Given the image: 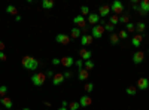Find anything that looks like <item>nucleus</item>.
<instances>
[{"instance_id": "2eb2a0df", "label": "nucleus", "mask_w": 149, "mask_h": 110, "mask_svg": "<svg viewBox=\"0 0 149 110\" xmlns=\"http://www.w3.org/2000/svg\"><path fill=\"white\" fill-rule=\"evenodd\" d=\"M79 57H81L82 61H88V59H91V51H88V49H85V48H82V49L79 51Z\"/></svg>"}, {"instance_id": "6ab92c4d", "label": "nucleus", "mask_w": 149, "mask_h": 110, "mask_svg": "<svg viewBox=\"0 0 149 110\" xmlns=\"http://www.w3.org/2000/svg\"><path fill=\"white\" fill-rule=\"evenodd\" d=\"M88 76H90V71H88V70H85V68H81L79 73H78L79 80H86V79H88Z\"/></svg>"}, {"instance_id": "f8f14e48", "label": "nucleus", "mask_w": 149, "mask_h": 110, "mask_svg": "<svg viewBox=\"0 0 149 110\" xmlns=\"http://www.w3.org/2000/svg\"><path fill=\"white\" fill-rule=\"evenodd\" d=\"M63 82H64V75H63V73H55L54 77H52V85L58 86V85H61Z\"/></svg>"}, {"instance_id": "423d86ee", "label": "nucleus", "mask_w": 149, "mask_h": 110, "mask_svg": "<svg viewBox=\"0 0 149 110\" xmlns=\"http://www.w3.org/2000/svg\"><path fill=\"white\" fill-rule=\"evenodd\" d=\"M55 42L60 43V45H69V42H70V36L66 34V33H60V34L55 36Z\"/></svg>"}, {"instance_id": "a878e982", "label": "nucleus", "mask_w": 149, "mask_h": 110, "mask_svg": "<svg viewBox=\"0 0 149 110\" xmlns=\"http://www.w3.org/2000/svg\"><path fill=\"white\" fill-rule=\"evenodd\" d=\"M79 107H81L79 101H72V103H69V106H67L69 110H78Z\"/></svg>"}, {"instance_id": "c03bdc74", "label": "nucleus", "mask_w": 149, "mask_h": 110, "mask_svg": "<svg viewBox=\"0 0 149 110\" xmlns=\"http://www.w3.org/2000/svg\"><path fill=\"white\" fill-rule=\"evenodd\" d=\"M22 110H31V109H29V107H24Z\"/></svg>"}, {"instance_id": "f257e3e1", "label": "nucleus", "mask_w": 149, "mask_h": 110, "mask_svg": "<svg viewBox=\"0 0 149 110\" xmlns=\"http://www.w3.org/2000/svg\"><path fill=\"white\" fill-rule=\"evenodd\" d=\"M21 64H22L24 68L34 71V70H37V67H39V59H36L34 57H30V55H26V57H22Z\"/></svg>"}, {"instance_id": "473e14b6", "label": "nucleus", "mask_w": 149, "mask_h": 110, "mask_svg": "<svg viewBox=\"0 0 149 110\" xmlns=\"http://www.w3.org/2000/svg\"><path fill=\"white\" fill-rule=\"evenodd\" d=\"M113 28H115V26H112V24H109V22H107V24H104V30H106V31H109L110 34L113 33Z\"/></svg>"}, {"instance_id": "39448f33", "label": "nucleus", "mask_w": 149, "mask_h": 110, "mask_svg": "<svg viewBox=\"0 0 149 110\" xmlns=\"http://www.w3.org/2000/svg\"><path fill=\"white\" fill-rule=\"evenodd\" d=\"M73 22H74V26H76L78 28L86 30V19H85L82 15H74V18H73Z\"/></svg>"}, {"instance_id": "37998d69", "label": "nucleus", "mask_w": 149, "mask_h": 110, "mask_svg": "<svg viewBox=\"0 0 149 110\" xmlns=\"http://www.w3.org/2000/svg\"><path fill=\"white\" fill-rule=\"evenodd\" d=\"M57 110H69L67 107H60V109H57Z\"/></svg>"}, {"instance_id": "c756f323", "label": "nucleus", "mask_w": 149, "mask_h": 110, "mask_svg": "<svg viewBox=\"0 0 149 110\" xmlns=\"http://www.w3.org/2000/svg\"><path fill=\"white\" fill-rule=\"evenodd\" d=\"M134 30H136V26H134V24L128 22L127 26H125V31H127V33H134Z\"/></svg>"}, {"instance_id": "c9c22d12", "label": "nucleus", "mask_w": 149, "mask_h": 110, "mask_svg": "<svg viewBox=\"0 0 149 110\" xmlns=\"http://www.w3.org/2000/svg\"><path fill=\"white\" fill-rule=\"evenodd\" d=\"M52 64H54V66L61 64V59H60V58H54V59H52Z\"/></svg>"}, {"instance_id": "de8ad7c7", "label": "nucleus", "mask_w": 149, "mask_h": 110, "mask_svg": "<svg viewBox=\"0 0 149 110\" xmlns=\"http://www.w3.org/2000/svg\"><path fill=\"white\" fill-rule=\"evenodd\" d=\"M0 110H2V109H0Z\"/></svg>"}, {"instance_id": "393cba45", "label": "nucleus", "mask_w": 149, "mask_h": 110, "mask_svg": "<svg viewBox=\"0 0 149 110\" xmlns=\"http://www.w3.org/2000/svg\"><path fill=\"white\" fill-rule=\"evenodd\" d=\"M6 12H8L9 15H15V17L18 15V10H17V8H15V6H12V5H9V6L6 8Z\"/></svg>"}, {"instance_id": "7ed1b4c3", "label": "nucleus", "mask_w": 149, "mask_h": 110, "mask_svg": "<svg viewBox=\"0 0 149 110\" xmlns=\"http://www.w3.org/2000/svg\"><path fill=\"white\" fill-rule=\"evenodd\" d=\"M103 34H104V26H102V24H97V26L93 27L91 30V36L94 39H100L103 37Z\"/></svg>"}, {"instance_id": "0eeeda50", "label": "nucleus", "mask_w": 149, "mask_h": 110, "mask_svg": "<svg viewBox=\"0 0 149 110\" xmlns=\"http://www.w3.org/2000/svg\"><path fill=\"white\" fill-rule=\"evenodd\" d=\"M139 12H140V15H148V12H149V0H142L140 5H139Z\"/></svg>"}, {"instance_id": "f704fd0d", "label": "nucleus", "mask_w": 149, "mask_h": 110, "mask_svg": "<svg viewBox=\"0 0 149 110\" xmlns=\"http://www.w3.org/2000/svg\"><path fill=\"white\" fill-rule=\"evenodd\" d=\"M6 92H8V86L2 85V86H0V95H2V97H5V95H6ZM2 97H0V98H2Z\"/></svg>"}, {"instance_id": "9d476101", "label": "nucleus", "mask_w": 149, "mask_h": 110, "mask_svg": "<svg viewBox=\"0 0 149 110\" xmlns=\"http://www.w3.org/2000/svg\"><path fill=\"white\" fill-rule=\"evenodd\" d=\"M0 104L3 107H6L8 110L14 107V101H12V98H9V97H2V98H0Z\"/></svg>"}, {"instance_id": "4be33fe9", "label": "nucleus", "mask_w": 149, "mask_h": 110, "mask_svg": "<svg viewBox=\"0 0 149 110\" xmlns=\"http://www.w3.org/2000/svg\"><path fill=\"white\" fill-rule=\"evenodd\" d=\"M42 8L43 9H52L54 8V0H43V2H42Z\"/></svg>"}, {"instance_id": "aec40b11", "label": "nucleus", "mask_w": 149, "mask_h": 110, "mask_svg": "<svg viewBox=\"0 0 149 110\" xmlns=\"http://www.w3.org/2000/svg\"><path fill=\"white\" fill-rule=\"evenodd\" d=\"M78 37H81V28L73 27L70 31V39H78Z\"/></svg>"}, {"instance_id": "72a5a7b5", "label": "nucleus", "mask_w": 149, "mask_h": 110, "mask_svg": "<svg viewBox=\"0 0 149 110\" xmlns=\"http://www.w3.org/2000/svg\"><path fill=\"white\" fill-rule=\"evenodd\" d=\"M118 36H119V39H127V37H128V33H127L125 30H121V31L118 33Z\"/></svg>"}, {"instance_id": "412c9836", "label": "nucleus", "mask_w": 149, "mask_h": 110, "mask_svg": "<svg viewBox=\"0 0 149 110\" xmlns=\"http://www.w3.org/2000/svg\"><path fill=\"white\" fill-rule=\"evenodd\" d=\"M145 28H146L145 22H137V24H136V31H137V34H143Z\"/></svg>"}, {"instance_id": "ea45409f", "label": "nucleus", "mask_w": 149, "mask_h": 110, "mask_svg": "<svg viewBox=\"0 0 149 110\" xmlns=\"http://www.w3.org/2000/svg\"><path fill=\"white\" fill-rule=\"evenodd\" d=\"M0 59H2V61H6L8 58H6V55L3 54V52H0Z\"/></svg>"}, {"instance_id": "a211bd4d", "label": "nucleus", "mask_w": 149, "mask_h": 110, "mask_svg": "<svg viewBox=\"0 0 149 110\" xmlns=\"http://www.w3.org/2000/svg\"><path fill=\"white\" fill-rule=\"evenodd\" d=\"M110 6L109 5H103L100 9H98V15H100V17H107L109 14H110Z\"/></svg>"}, {"instance_id": "9b49d317", "label": "nucleus", "mask_w": 149, "mask_h": 110, "mask_svg": "<svg viewBox=\"0 0 149 110\" xmlns=\"http://www.w3.org/2000/svg\"><path fill=\"white\" fill-rule=\"evenodd\" d=\"M93 40H94V37H93L91 34H84V36H81V45H82V46H88V45H91Z\"/></svg>"}, {"instance_id": "49530a36", "label": "nucleus", "mask_w": 149, "mask_h": 110, "mask_svg": "<svg viewBox=\"0 0 149 110\" xmlns=\"http://www.w3.org/2000/svg\"><path fill=\"white\" fill-rule=\"evenodd\" d=\"M9 110H12V109H9Z\"/></svg>"}, {"instance_id": "b1692460", "label": "nucleus", "mask_w": 149, "mask_h": 110, "mask_svg": "<svg viewBox=\"0 0 149 110\" xmlns=\"http://www.w3.org/2000/svg\"><path fill=\"white\" fill-rule=\"evenodd\" d=\"M94 67H95V64L93 63L91 59H88V61H84V68H85V70H88V71H90V70H93Z\"/></svg>"}, {"instance_id": "20e7f679", "label": "nucleus", "mask_w": 149, "mask_h": 110, "mask_svg": "<svg viewBox=\"0 0 149 110\" xmlns=\"http://www.w3.org/2000/svg\"><path fill=\"white\" fill-rule=\"evenodd\" d=\"M110 10L113 12V15H122L124 14V5L119 0H115V2L110 5Z\"/></svg>"}, {"instance_id": "4c0bfd02", "label": "nucleus", "mask_w": 149, "mask_h": 110, "mask_svg": "<svg viewBox=\"0 0 149 110\" xmlns=\"http://www.w3.org/2000/svg\"><path fill=\"white\" fill-rule=\"evenodd\" d=\"M45 75H46V76H49V77H54V75H55V73H52L51 70H48V71L45 73Z\"/></svg>"}, {"instance_id": "7c9ffc66", "label": "nucleus", "mask_w": 149, "mask_h": 110, "mask_svg": "<svg viewBox=\"0 0 149 110\" xmlns=\"http://www.w3.org/2000/svg\"><path fill=\"white\" fill-rule=\"evenodd\" d=\"M136 92H137V88H136L134 85H131V86L127 88V94L128 95H136Z\"/></svg>"}, {"instance_id": "6e6552de", "label": "nucleus", "mask_w": 149, "mask_h": 110, "mask_svg": "<svg viewBox=\"0 0 149 110\" xmlns=\"http://www.w3.org/2000/svg\"><path fill=\"white\" fill-rule=\"evenodd\" d=\"M143 59H145V52H143V51L134 52V55H133V63H134V64H140Z\"/></svg>"}, {"instance_id": "cd10ccee", "label": "nucleus", "mask_w": 149, "mask_h": 110, "mask_svg": "<svg viewBox=\"0 0 149 110\" xmlns=\"http://www.w3.org/2000/svg\"><path fill=\"white\" fill-rule=\"evenodd\" d=\"M118 22H119V17H118V15H110V18H109V24L115 26V24H118Z\"/></svg>"}, {"instance_id": "5701e85b", "label": "nucleus", "mask_w": 149, "mask_h": 110, "mask_svg": "<svg viewBox=\"0 0 149 110\" xmlns=\"http://www.w3.org/2000/svg\"><path fill=\"white\" fill-rule=\"evenodd\" d=\"M109 39H110V43H112V45H118V43H119V36H118L116 33H112V34L109 36Z\"/></svg>"}, {"instance_id": "f03ea898", "label": "nucleus", "mask_w": 149, "mask_h": 110, "mask_svg": "<svg viewBox=\"0 0 149 110\" xmlns=\"http://www.w3.org/2000/svg\"><path fill=\"white\" fill-rule=\"evenodd\" d=\"M45 79H46V75L42 73V71H37L31 76V82H33L34 86H42V85L45 83Z\"/></svg>"}, {"instance_id": "79ce46f5", "label": "nucleus", "mask_w": 149, "mask_h": 110, "mask_svg": "<svg viewBox=\"0 0 149 110\" xmlns=\"http://www.w3.org/2000/svg\"><path fill=\"white\" fill-rule=\"evenodd\" d=\"M69 106V103L67 101H63V106H61V107H67Z\"/></svg>"}, {"instance_id": "1a4fd4ad", "label": "nucleus", "mask_w": 149, "mask_h": 110, "mask_svg": "<svg viewBox=\"0 0 149 110\" xmlns=\"http://www.w3.org/2000/svg\"><path fill=\"white\" fill-rule=\"evenodd\" d=\"M73 64H74V58L73 57H63V58H61V66H63V67L70 68Z\"/></svg>"}, {"instance_id": "dca6fc26", "label": "nucleus", "mask_w": 149, "mask_h": 110, "mask_svg": "<svg viewBox=\"0 0 149 110\" xmlns=\"http://www.w3.org/2000/svg\"><path fill=\"white\" fill-rule=\"evenodd\" d=\"M91 103H93V100H91V97H90V95H82V97H81V100H79L81 107H86V106H90Z\"/></svg>"}, {"instance_id": "a19ab883", "label": "nucleus", "mask_w": 149, "mask_h": 110, "mask_svg": "<svg viewBox=\"0 0 149 110\" xmlns=\"http://www.w3.org/2000/svg\"><path fill=\"white\" fill-rule=\"evenodd\" d=\"M66 77H72V73H70V71H66V73H64V79H66Z\"/></svg>"}, {"instance_id": "2f4dec72", "label": "nucleus", "mask_w": 149, "mask_h": 110, "mask_svg": "<svg viewBox=\"0 0 149 110\" xmlns=\"http://www.w3.org/2000/svg\"><path fill=\"white\" fill-rule=\"evenodd\" d=\"M81 15H82V17L90 15V9H88V6H82V8H81Z\"/></svg>"}, {"instance_id": "e433bc0d", "label": "nucleus", "mask_w": 149, "mask_h": 110, "mask_svg": "<svg viewBox=\"0 0 149 110\" xmlns=\"http://www.w3.org/2000/svg\"><path fill=\"white\" fill-rule=\"evenodd\" d=\"M76 66L79 67V70H81V68H84V61H82V59H79V61H76Z\"/></svg>"}, {"instance_id": "4468645a", "label": "nucleus", "mask_w": 149, "mask_h": 110, "mask_svg": "<svg viewBox=\"0 0 149 110\" xmlns=\"http://www.w3.org/2000/svg\"><path fill=\"white\" fill-rule=\"evenodd\" d=\"M148 86H149V80H148L146 77H140V79L137 80V89L145 91V89H148Z\"/></svg>"}, {"instance_id": "58836bf2", "label": "nucleus", "mask_w": 149, "mask_h": 110, "mask_svg": "<svg viewBox=\"0 0 149 110\" xmlns=\"http://www.w3.org/2000/svg\"><path fill=\"white\" fill-rule=\"evenodd\" d=\"M5 48H6V46H5V43H3L2 40H0V52H3V51H5Z\"/></svg>"}, {"instance_id": "c85d7f7f", "label": "nucleus", "mask_w": 149, "mask_h": 110, "mask_svg": "<svg viewBox=\"0 0 149 110\" xmlns=\"http://www.w3.org/2000/svg\"><path fill=\"white\" fill-rule=\"evenodd\" d=\"M84 89H85V92H93L94 91V83H85L84 85Z\"/></svg>"}, {"instance_id": "f3484780", "label": "nucleus", "mask_w": 149, "mask_h": 110, "mask_svg": "<svg viewBox=\"0 0 149 110\" xmlns=\"http://www.w3.org/2000/svg\"><path fill=\"white\" fill-rule=\"evenodd\" d=\"M98 21H100V15L98 14H90L88 15V24H93V27L97 26Z\"/></svg>"}, {"instance_id": "a18cd8bd", "label": "nucleus", "mask_w": 149, "mask_h": 110, "mask_svg": "<svg viewBox=\"0 0 149 110\" xmlns=\"http://www.w3.org/2000/svg\"><path fill=\"white\" fill-rule=\"evenodd\" d=\"M45 110H49V109H45Z\"/></svg>"}, {"instance_id": "ddd939ff", "label": "nucleus", "mask_w": 149, "mask_h": 110, "mask_svg": "<svg viewBox=\"0 0 149 110\" xmlns=\"http://www.w3.org/2000/svg\"><path fill=\"white\" fill-rule=\"evenodd\" d=\"M142 42H143V34H134V36H133L131 43H133L134 48H139V46L142 45Z\"/></svg>"}, {"instance_id": "bb28decb", "label": "nucleus", "mask_w": 149, "mask_h": 110, "mask_svg": "<svg viewBox=\"0 0 149 110\" xmlns=\"http://www.w3.org/2000/svg\"><path fill=\"white\" fill-rule=\"evenodd\" d=\"M119 22H121V24H125V26H127V24L130 22V17H128L127 14H122V15L119 17Z\"/></svg>"}]
</instances>
